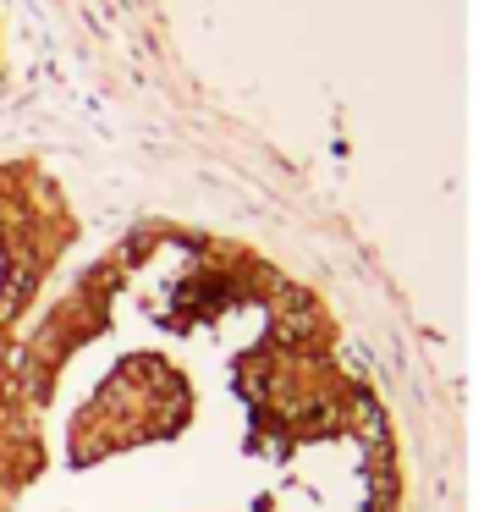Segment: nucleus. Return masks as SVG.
I'll use <instances>...</instances> for the list:
<instances>
[{"label": "nucleus", "instance_id": "f257e3e1", "mask_svg": "<svg viewBox=\"0 0 495 512\" xmlns=\"http://www.w3.org/2000/svg\"><path fill=\"white\" fill-rule=\"evenodd\" d=\"M6 430L17 512H402L391 419L319 298L176 226L33 314Z\"/></svg>", "mask_w": 495, "mask_h": 512}, {"label": "nucleus", "instance_id": "f03ea898", "mask_svg": "<svg viewBox=\"0 0 495 512\" xmlns=\"http://www.w3.org/2000/svg\"><path fill=\"white\" fill-rule=\"evenodd\" d=\"M77 243V215L61 182L33 160L0 166V413L11 402L17 353L33 314L44 309L50 276Z\"/></svg>", "mask_w": 495, "mask_h": 512}, {"label": "nucleus", "instance_id": "7ed1b4c3", "mask_svg": "<svg viewBox=\"0 0 495 512\" xmlns=\"http://www.w3.org/2000/svg\"><path fill=\"white\" fill-rule=\"evenodd\" d=\"M0 56H6V50H0Z\"/></svg>", "mask_w": 495, "mask_h": 512}]
</instances>
